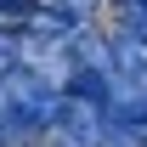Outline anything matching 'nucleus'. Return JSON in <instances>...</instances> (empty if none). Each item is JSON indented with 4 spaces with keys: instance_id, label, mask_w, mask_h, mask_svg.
Here are the masks:
<instances>
[{
    "instance_id": "f257e3e1",
    "label": "nucleus",
    "mask_w": 147,
    "mask_h": 147,
    "mask_svg": "<svg viewBox=\"0 0 147 147\" xmlns=\"http://www.w3.org/2000/svg\"><path fill=\"white\" fill-rule=\"evenodd\" d=\"M57 85L34 68H11L0 74V147H34L51 136V119H57Z\"/></svg>"
},
{
    "instance_id": "f03ea898",
    "label": "nucleus",
    "mask_w": 147,
    "mask_h": 147,
    "mask_svg": "<svg viewBox=\"0 0 147 147\" xmlns=\"http://www.w3.org/2000/svg\"><path fill=\"white\" fill-rule=\"evenodd\" d=\"M102 125H108V102L79 96V91H62V96H57L51 136L62 147H102Z\"/></svg>"
},
{
    "instance_id": "7ed1b4c3",
    "label": "nucleus",
    "mask_w": 147,
    "mask_h": 147,
    "mask_svg": "<svg viewBox=\"0 0 147 147\" xmlns=\"http://www.w3.org/2000/svg\"><path fill=\"white\" fill-rule=\"evenodd\" d=\"M108 11H113V23H119L125 34L147 40V0H108Z\"/></svg>"
},
{
    "instance_id": "20e7f679",
    "label": "nucleus",
    "mask_w": 147,
    "mask_h": 147,
    "mask_svg": "<svg viewBox=\"0 0 147 147\" xmlns=\"http://www.w3.org/2000/svg\"><path fill=\"white\" fill-rule=\"evenodd\" d=\"M34 147H62V142H57V136H45V142H34Z\"/></svg>"
}]
</instances>
